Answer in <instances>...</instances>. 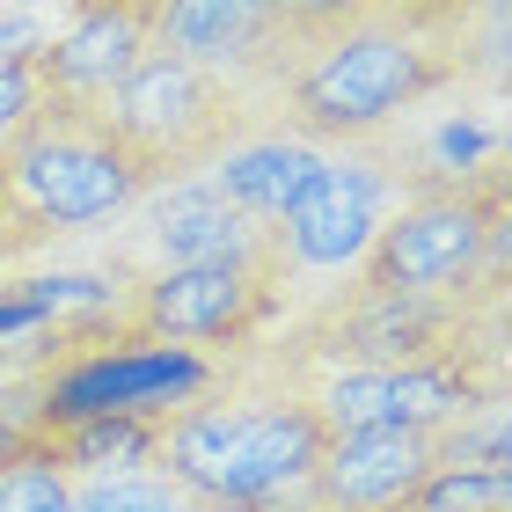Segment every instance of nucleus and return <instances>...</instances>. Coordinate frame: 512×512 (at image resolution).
I'll return each instance as SVG.
<instances>
[{
	"label": "nucleus",
	"mask_w": 512,
	"mask_h": 512,
	"mask_svg": "<svg viewBox=\"0 0 512 512\" xmlns=\"http://www.w3.org/2000/svg\"><path fill=\"white\" fill-rule=\"evenodd\" d=\"M476 8H425V0H337L300 8V44L278 81L271 125L322 154L381 147V139L476 74L469 59Z\"/></svg>",
	"instance_id": "1"
},
{
	"label": "nucleus",
	"mask_w": 512,
	"mask_h": 512,
	"mask_svg": "<svg viewBox=\"0 0 512 512\" xmlns=\"http://www.w3.org/2000/svg\"><path fill=\"white\" fill-rule=\"evenodd\" d=\"M322 417L293 388H198L161 417L154 469L198 505H264L300 512L322 461Z\"/></svg>",
	"instance_id": "2"
},
{
	"label": "nucleus",
	"mask_w": 512,
	"mask_h": 512,
	"mask_svg": "<svg viewBox=\"0 0 512 512\" xmlns=\"http://www.w3.org/2000/svg\"><path fill=\"white\" fill-rule=\"evenodd\" d=\"M147 191L154 183L132 169V154L103 132L96 110H44L0 154V271L59 235L110 227Z\"/></svg>",
	"instance_id": "3"
},
{
	"label": "nucleus",
	"mask_w": 512,
	"mask_h": 512,
	"mask_svg": "<svg viewBox=\"0 0 512 512\" xmlns=\"http://www.w3.org/2000/svg\"><path fill=\"white\" fill-rule=\"evenodd\" d=\"M352 286L505 308V169L439 183V191H403L374 249L359 256Z\"/></svg>",
	"instance_id": "4"
},
{
	"label": "nucleus",
	"mask_w": 512,
	"mask_h": 512,
	"mask_svg": "<svg viewBox=\"0 0 512 512\" xmlns=\"http://www.w3.org/2000/svg\"><path fill=\"white\" fill-rule=\"evenodd\" d=\"M96 118L132 154V169L147 183H183V176H205L227 147H242L249 132H271V103L198 74L191 59H176V52L154 44Z\"/></svg>",
	"instance_id": "5"
},
{
	"label": "nucleus",
	"mask_w": 512,
	"mask_h": 512,
	"mask_svg": "<svg viewBox=\"0 0 512 512\" xmlns=\"http://www.w3.org/2000/svg\"><path fill=\"white\" fill-rule=\"evenodd\" d=\"M498 315L505 308H469V300H425V293H374V286H330L308 315L293 322L286 359H322L395 374V366H432V359H498Z\"/></svg>",
	"instance_id": "6"
},
{
	"label": "nucleus",
	"mask_w": 512,
	"mask_h": 512,
	"mask_svg": "<svg viewBox=\"0 0 512 512\" xmlns=\"http://www.w3.org/2000/svg\"><path fill=\"white\" fill-rule=\"evenodd\" d=\"M395 205H403V161H395L388 147L330 154L322 176L300 191V205L271 227V278H278V293L300 286V278H352Z\"/></svg>",
	"instance_id": "7"
},
{
	"label": "nucleus",
	"mask_w": 512,
	"mask_h": 512,
	"mask_svg": "<svg viewBox=\"0 0 512 512\" xmlns=\"http://www.w3.org/2000/svg\"><path fill=\"white\" fill-rule=\"evenodd\" d=\"M286 293L271 264H198V271H147L118 300V330L161 352H227L264 337Z\"/></svg>",
	"instance_id": "8"
},
{
	"label": "nucleus",
	"mask_w": 512,
	"mask_h": 512,
	"mask_svg": "<svg viewBox=\"0 0 512 512\" xmlns=\"http://www.w3.org/2000/svg\"><path fill=\"white\" fill-rule=\"evenodd\" d=\"M154 44L256 103H278L300 44V0H154Z\"/></svg>",
	"instance_id": "9"
},
{
	"label": "nucleus",
	"mask_w": 512,
	"mask_h": 512,
	"mask_svg": "<svg viewBox=\"0 0 512 512\" xmlns=\"http://www.w3.org/2000/svg\"><path fill=\"white\" fill-rule=\"evenodd\" d=\"M154 52V0H88L66 8L37 44V74L52 110H103L118 81Z\"/></svg>",
	"instance_id": "10"
},
{
	"label": "nucleus",
	"mask_w": 512,
	"mask_h": 512,
	"mask_svg": "<svg viewBox=\"0 0 512 512\" xmlns=\"http://www.w3.org/2000/svg\"><path fill=\"white\" fill-rule=\"evenodd\" d=\"M425 476H432L425 432H344L322 439V461L308 476V512H410Z\"/></svg>",
	"instance_id": "11"
},
{
	"label": "nucleus",
	"mask_w": 512,
	"mask_h": 512,
	"mask_svg": "<svg viewBox=\"0 0 512 512\" xmlns=\"http://www.w3.org/2000/svg\"><path fill=\"white\" fill-rule=\"evenodd\" d=\"M147 249L154 271H198V264H271V227L235 213L205 176L154 183L147 191Z\"/></svg>",
	"instance_id": "12"
},
{
	"label": "nucleus",
	"mask_w": 512,
	"mask_h": 512,
	"mask_svg": "<svg viewBox=\"0 0 512 512\" xmlns=\"http://www.w3.org/2000/svg\"><path fill=\"white\" fill-rule=\"evenodd\" d=\"M322 147H308V139H293V132H249L242 147H227L213 169H205V183L235 205V213H249L256 227H278L300 205V191L322 176Z\"/></svg>",
	"instance_id": "13"
},
{
	"label": "nucleus",
	"mask_w": 512,
	"mask_h": 512,
	"mask_svg": "<svg viewBox=\"0 0 512 512\" xmlns=\"http://www.w3.org/2000/svg\"><path fill=\"white\" fill-rule=\"evenodd\" d=\"M0 512H74V476L44 454V439L0 454Z\"/></svg>",
	"instance_id": "14"
},
{
	"label": "nucleus",
	"mask_w": 512,
	"mask_h": 512,
	"mask_svg": "<svg viewBox=\"0 0 512 512\" xmlns=\"http://www.w3.org/2000/svg\"><path fill=\"white\" fill-rule=\"evenodd\" d=\"M191 498L161 469H125V476H88L74 483V512H183Z\"/></svg>",
	"instance_id": "15"
},
{
	"label": "nucleus",
	"mask_w": 512,
	"mask_h": 512,
	"mask_svg": "<svg viewBox=\"0 0 512 512\" xmlns=\"http://www.w3.org/2000/svg\"><path fill=\"white\" fill-rule=\"evenodd\" d=\"M410 512H512V469H432Z\"/></svg>",
	"instance_id": "16"
},
{
	"label": "nucleus",
	"mask_w": 512,
	"mask_h": 512,
	"mask_svg": "<svg viewBox=\"0 0 512 512\" xmlns=\"http://www.w3.org/2000/svg\"><path fill=\"white\" fill-rule=\"evenodd\" d=\"M44 110H52V96H44L37 52H8V59H0V154H8Z\"/></svg>",
	"instance_id": "17"
},
{
	"label": "nucleus",
	"mask_w": 512,
	"mask_h": 512,
	"mask_svg": "<svg viewBox=\"0 0 512 512\" xmlns=\"http://www.w3.org/2000/svg\"><path fill=\"white\" fill-rule=\"evenodd\" d=\"M183 512H264V505H198V498H191ZM300 512H308V505H300Z\"/></svg>",
	"instance_id": "18"
}]
</instances>
